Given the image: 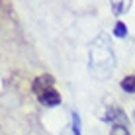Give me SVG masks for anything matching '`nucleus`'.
<instances>
[{
	"label": "nucleus",
	"instance_id": "1",
	"mask_svg": "<svg viewBox=\"0 0 135 135\" xmlns=\"http://www.w3.org/2000/svg\"><path fill=\"white\" fill-rule=\"evenodd\" d=\"M115 69V55L110 35L98 33L88 45V71L96 80H108Z\"/></svg>",
	"mask_w": 135,
	"mask_h": 135
},
{
	"label": "nucleus",
	"instance_id": "2",
	"mask_svg": "<svg viewBox=\"0 0 135 135\" xmlns=\"http://www.w3.org/2000/svg\"><path fill=\"white\" fill-rule=\"evenodd\" d=\"M102 119L110 125H127V118H125L123 110L118 108V106H110L106 110V114L102 115Z\"/></svg>",
	"mask_w": 135,
	"mask_h": 135
},
{
	"label": "nucleus",
	"instance_id": "3",
	"mask_svg": "<svg viewBox=\"0 0 135 135\" xmlns=\"http://www.w3.org/2000/svg\"><path fill=\"white\" fill-rule=\"evenodd\" d=\"M37 98H39V102H41L43 106H47V108H55V106L61 104V94H59L55 88H49V90H45L43 94H39Z\"/></svg>",
	"mask_w": 135,
	"mask_h": 135
},
{
	"label": "nucleus",
	"instance_id": "4",
	"mask_svg": "<svg viewBox=\"0 0 135 135\" xmlns=\"http://www.w3.org/2000/svg\"><path fill=\"white\" fill-rule=\"evenodd\" d=\"M31 88H33V92H35L37 96H39V94H43L45 90L53 88V78H51L49 74H41V76H37L35 80H33Z\"/></svg>",
	"mask_w": 135,
	"mask_h": 135
},
{
	"label": "nucleus",
	"instance_id": "5",
	"mask_svg": "<svg viewBox=\"0 0 135 135\" xmlns=\"http://www.w3.org/2000/svg\"><path fill=\"white\" fill-rule=\"evenodd\" d=\"M112 2V10H114L115 16H122L131 8V0H110Z\"/></svg>",
	"mask_w": 135,
	"mask_h": 135
},
{
	"label": "nucleus",
	"instance_id": "6",
	"mask_svg": "<svg viewBox=\"0 0 135 135\" xmlns=\"http://www.w3.org/2000/svg\"><path fill=\"white\" fill-rule=\"evenodd\" d=\"M122 88L127 92V94H133V92H135V74L123 78V80H122Z\"/></svg>",
	"mask_w": 135,
	"mask_h": 135
},
{
	"label": "nucleus",
	"instance_id": "7",
	"mask_svg": "<svg viewBox=\"0 0 135 135\" xmlns=\"http://www.w3.org/2000/svg\"><path fill=\"white\" fill-rule=\"evenodd\" d=\"M73 135H82V122L78 112H73Z\"/></svg>",
	"mask_w": 135,
	"mask_h": 135
},
{
	"label": "nucleus",
	"instance_id": "8",
	"mask_svg": "<svg viewBox=\"0 0 135 135\" xmlns=\"http://www.w3.org/2000/svg\"><path fill=\"white\" fill-rule=\"evenodd\" d=\"M114 33H115V37H125L127 35V26H125L123 22H118L115 27H114Z\"/></svg>",
	"mask_w": 135,
	"mask_h": 135
},
{
	"label": "nucleus",
	"instance_id": "9",
	"mask_svg": "<svg viewBox=\"0 0 135 135\" xmlns=\"http://www.w3.org/2000/svg\"><path fill=\"white\" fill-rule=\"evenodd\" d=\"M110 135H129V131H127V125H112Z\"/></svg>",
	"mask_w": 135,
	"mask_h": 135
},
{
	"label": "nucleus",
	"instance_id": "10",
	"mask_svg": "<svg viewBox=\"0 0 135 135\" xmlns=\"http://www.w3.org/2000/svg\"><path fill=\"white\" fill-rule=\"evenodd\" d=\"M133 123H135V110H133Z\"/></svg>",
	"mask_w": 135,
	"mask_h": 135
}]
</instances>
